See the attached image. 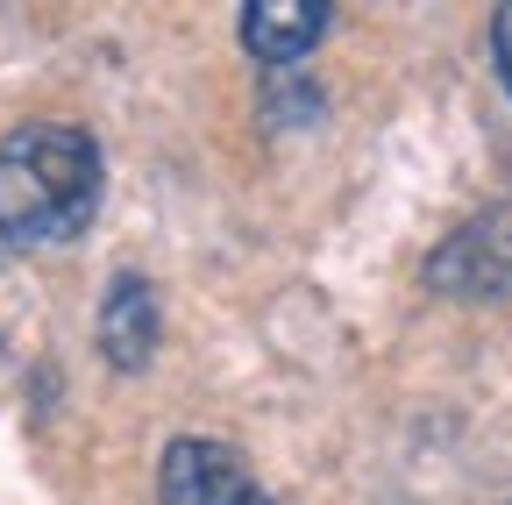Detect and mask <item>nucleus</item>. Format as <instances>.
<instances>
[{
  "label": "nucleus",
  "instance_id": "obj_1",
  "mask_svg": "<svg viewBox=\"0 0 512 505\" xmlns=\"http://www.w3.org/2000/svg\"><path fill=\"white\" fill-rule=\"evenodd\" d=\"M100 214V143L79 121H22L0 136V242H72Z\"/></svg>",
  "mask_w": 512,
  "mask_h": 505
},
{
  "label": "nucleus",
  "instance_id": "obj_2",
  "mask_svg": "<svg viewBox=\"0 0 512 505\" xmlns=\"http://www.w3.org/2000/svg\"><path fill=\"white\" fill-rule=\"evenodd\" d=\"M427 285L448 299H512V207L463 221L427 257Z\"/></svg>",
  "mask_w": 512,
  "mask_h": 505
},
{
  "label": "nucleus",
  "instance_id": "obj_3",
  "mask_svg": "<svg viewBox=\"0 0 512 505\" xmlns=\"http://www.w3.org/2000/svg\"><path fill=\"white\" fill-rule=\"evenodd\" d=\"M242 491H249V477L228 441L178 434L157 463V505H235Z\"/></svg>",
  "mask_w": 512,
  "mask_h": 505
},
{
  "label": "nucleus",
  "instance_id": "obj_4",
  "mask_svg": "<svg viewBox=\"0 0 512 505\" xmlns=\"http://www.w3.org/2000/svg\"><path fill=\"white\" fill-rule=\"evenodd\" d=\"M157 335H164V313H157V285L121 271L100 299V356L114 370H143L157 356Z\"/></svg>",
  "mask_w": 512,
  "mask_h": 505
},
{
  "label": "nucleus",
  "instance_id": "obj_5",
  "mask_svg": "<svg viewBox=\"0 0 512 505\" xmlns=\"http://www.w3.org/2000/svg\"><path fill=\"white\" fill-rule=\"evenodd\" d=\"M320 36H328V0H249L242 8V50L264 57L271 72L306 57Z\"/></svg>",
  "mask_w": 512,
  "mask_h": 505
},
{
  "label": "nucleus",
  "instance_id": "obj_6",
  "mask_svg": "<svg viewBox=\"0 0 512 505\" xmlns=\"http://www.w3.org/2000/svg\"><path fill=\"white\" fill-rule=\"evenodd\" d=\"M491 50H498V79L512 93V8H498V22H491Z\"/></svg>",
  "mask_w": 512,
  "mask_h": 505
},
{
  "label": "nucleus",
  "instance_id": "obj_7",
  "mask_svg": "<svg viewBox=\"0 0 512 505\" xmlns=\"http://www.w3.org/2000/svg\"><path fill=\"white\" fill-rule=\"evenodd\" d=\"M235 505H278V498H264V491H242V498H235Z\"/></svg>",
  "mask_w": 512,
  "mask_h": 505
}]
</instances>
